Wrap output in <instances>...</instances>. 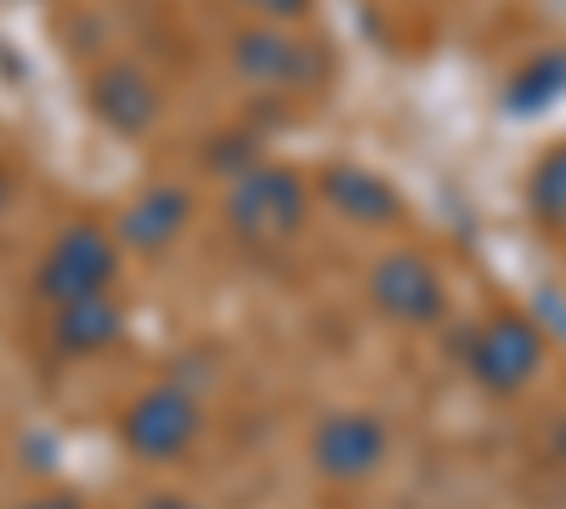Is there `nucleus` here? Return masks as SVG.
I'll return each mask as SVG.
<instances>
[{
  "label": "nucleus",
  "mask_w": 566,
  "mask_h": 509,
  "mask_svg": "<svg viewBox=\"0 0 566 509\" xmlns=\"http://www.w3.org/2000/svg\"><path fill=\"white\" fill-rule=\"evenodd\" d=\"M533 210L544 221H566V148L538 165V176H533Z\"/></svg>",
  "instance_id": "nucleus-12"
},
{
  "label": "nucleus",
  "mask_w": 566,
  "mask_h": 509,
  "mask_svg": "<svg viewBox=\"0 0 566 509\" xmlns=\"http://www.w3.org/2000/svg\"><path fill=\"white\" fill-rule=\"evenodd\" d=\"M250 7L266 18H295V12H306V0H250Z\"/></svg>",
  "instance_id": "nucleus-13"
},
{
  "label": "nucleus",
  "mask_w": 566,
  "mask_h": 509,
  "mask_svg": "<svg viewBox=\"0 0 566 509\" xmlns=\"http://www.w3.org/2000/svg\"><path fill=\"white\" fill-rule=\"evenodd\" d=\"M181 221H187V199L170 193V188H159V193L136 199V204L125 210V238H130L136 250H159V244H170V238L181 233Z\"/></svg>",
  "instance_id": "nucleus-10"
},
{
  "label": "nucleus",
  "mask_w": 566,
  "mask_h": 509,
  "mask_svg": "<svg viewBox=\"0 0 566 509\" xmlns=\"http://www.w3.org/2000/svg\"><path fill=\"white\" fill-rule=\"evenodd\" d=\"M544 362V340L527 317H493L470 335V374L488 391H522Z\"/></svg>",
  "instance_id": "nucleus-4"
},
{
  "label": "nucleus",
  "mask_w": 566,
  "mask_h": 509,
  "mask_svg": "<svg viewBox=\"0 0 566 509\" xmlns=\"http://www.w3.org/2000/svg\"><path fill=\"white\" fill-rule=\"evenodd\" d=\"M374 306L397 322H431L442 311V277L431 272V261L419 255H386L374 272Z\"/></svg>",
  "instance_id": "nucleus-6"
},
{
  "label": "nucleus",
  "mask_w": 566,
  "mask_h": 509,
  "mask_svg": "<svg viewBox=\"0 0 566 509\" xmlns=\"http://www.w3.org/2000/svg\"><path fill=\"white\" fill-rule=\"evenodd\" d=\"M317 470L328 481H363L374 465L386 458V425L368 420V413H340L317 431Z\"/></svg>",
  "instance_id": "nucleus-5"
},
{
  "label": "nucleus",
  "mask_w": 566,
  "mask_h": 509,
  "mask_svg": "<svg viewBox=\"0 0 566 509\" xmlns=\"http://www.w3.org/2000/svg\"><path fill=\"white\" fill-rule=\"evenodd\" d=\"M119 329H125V311H119L114 289L63 300L57 317H52V340H57V351H69V357H97V351H108V346L119 340Z\"/></svg>",
  "instance_id": "nucleus-7"
},
{
  "label": "nucleus",
  "mask_w": 566,
  "mask_h": 509,
  "mask_svg": "<svg viewBox=\"0 0 566 509\" xmlns=\"http://www.w3.org/2000/svg\"><path fill=\"white\" fill-rule=\"evenodd\" d=\"M23 509H80V503H74L69 492H45V498H29Z\"/></svg>",
  "instance_id": "nucleus-14"
},
{
  "label": "nucleus",
  "mask_w": 566,
  "mask_h": 509,
  "mask_svg": "<svg viewBox=\"0 0 566 509\" xmlns=\"http://www.w3.org/2000/svg\"><path fill=\"white\" fill-rule=\"evenodd\" d=\"M239 68H244L255 85H301V79H312L323 63H317V52H306L301 40L261 29V34L239 40Z\"/></svg>",
  "instance_id": "nucleus-9"
},
{
  "label": "nucleus",
  "mask_w": 566,
  "mask_h": 509,
  "mask_svg": "<svg viewBox=\"0 0 566 509\" xmlns=\"http://www.w3.org/2000/svg\"><path fill=\"white\" fill-rule=\"evenodd\" d=\"M114 272H119V255L103 226H69L40 266V295L52 306L80 300V295H103V289H114Z\"/></svg>",
  "instance_id": "nucleus-2"
},
{
  "label": "nucleus",
  "mask_w": 566,
  "mask_h": 509,
  "mask_svg": "<svg viewBox=\"0 0 566 509\" xmlns=\"http://www.w3.org/2000/svg\"><path fill=\"white\" fill-rule=\"evenodd\" d=\"M91 108H97L114 130H125V136H136V130H148L154 125V114H159V91H154V79L148 74H136V68H103L97 74V85H91Z\"/></svg>",
  "instance_id": "nucleus-8"
},
{
  "label": "nucleus",
  "mask_w": 566,
  "mask_h": 509,
  "mask_svg": "<svg viewBox=\"0 0 566 509\" xmlns=\"http://www.w3.org/2000/svg\"><path fill=\"white\" fill-rule=\"evenodd\" d=\"M125 447L136 458H176L193 447L199 436V402L187 396L181 385H154V391H142L130 407H125Z\"/></svg>",
  "instance_id": "nucleus-3"
},
{
  "label": "nucleus",
  "mask_w": 566,
  "mask_h": 509,
  "mask_svg": "<svg viewBox=\"0 0 566 509\" xmlns=\"http://www.w3.org/2000/svg\"><path fill=\"white\" fill-rule=\"evenodd\" d=\"M301 181L290 170H277V165H261V170H244L239 176V188H232V226L250 238V244H283L301 226Z\"/></svg>",
  "instance_id": "nucleus-1"
},
{
  "label": "nucleus",
  "mask_w": 566,
  "mask_h": 509,
  "mask_svg": "<svg viewBox=\"0 0 566 509\" xmlns=\"http://www.w3.org/2000/svg\"><path fill=\"white\" fill-rule=\"evenodd\" d=\"M328 199H335L346 215H357V221H386L391 210H397V193L386 188L380 176H368V170H357V165H340V170H328Z\"/></svg>",
  "instance_id": "nucleus-11"
},
{
  "label": "nucleus",
  "mask_w": 566,
  "mask_h": 509,
  "mask_svg": "<svg viewBox=\"0 0 566 509\" xmlns=\"http://www.w3.org/2000/svg\"><path fill=\"white\" fill-rule=\"evenodd\" d=\"M148 509H199V503H193V498H170V492H165V498H154Z\"/></svg>",
  "instance_id": "nucleus-15"
},
{
  "label": "nucleus",
  "mask_w": 566,
  "mask_h": 509,
  "mask_svg": "<svg viewBox=\"0 0 566 509\" xmlns=\"http://www.w3.org/2000/svg\"><path fill=\"white\" fill-rule=\"evenodd\" d=\"M555 453H560V465H566V425L555 431Z\"/></svg>",
  "instance_id": "nucleus-16"
}]
</instances>
